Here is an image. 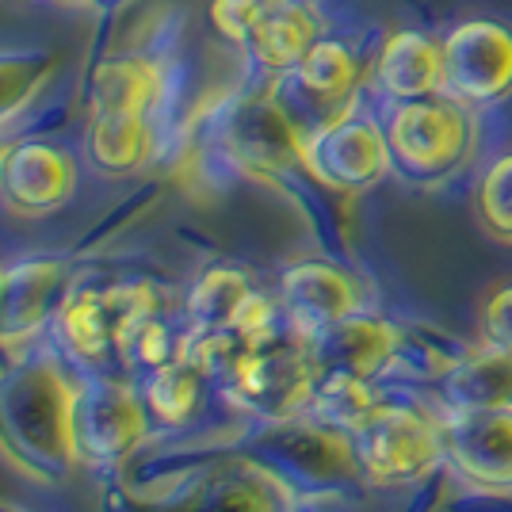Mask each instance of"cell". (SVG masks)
<instances>
[{
    "label": "cell",
    "instance_id": "cell-1",
    "mask_svg": "<svg viewBox=\"0 0 512 512\" xmlns=\"http://www.w3.org/2000/svg\"><path fill=\"white\" fill-rule=\"evenodd\" d=\"M73 386L54 363H23L0 375V448L35 478H62L77 463L69 432Z\"/></svg>",
    "mask_w": 512,
    "mask_h": 512
},
{
    "label": "cell",
    "instance_id": "cell-2",
    "mask_svg": "<svg viewBox=\"0 0 512 512\" xmlns=\"http://www.w3.org/2000/svg\"><path fill=\"white\" fill-rule=\"evenodd\" d=\"M390 165L413 184H444L467 169L478 146L474 107L448 92L421 100H386L383 111Z\"/></svg>",
    "mask_w": 512,
    "mask_h": 512
},
{
    "label": "cell",
    "instance_id": "cell-3",
    "mask_svg": "<svg viewBox=\"0 0 512 512\" xmlns=\"http://www.w3.org/2000/svg\"><path fill=\"white\" fill-rule=\"evenodd\" d=\"M314 383L318 363L310 356V341L291 329V337L268 333L264 341H256V348L237 367L234 383L226 386V398L268 421H287L291 413L306 409Z\"/></svg>",
    "mask_w": 512,
    "mask_h": 512
},
{
    "label": "cell",
    "instance_id": "cell-4",
    "mask_svg": "<svg viewBox=\"0 0 512 512\" xmlns=\"http://www.w3.org/2000/svg\"><path fill=\"white\" fill-rule=\"evenodd\" d=\"M302 169L329 192H367L383 180L390 165L386 130L375 115L344 111L302 134Z\"/></svg>",
    "mask_w": 512,
    "mask_h": 512
},
{
    "label": "cell",
    "instance_id": "cell-5",
    "mask_svg": "<svg viewBox=\"0 0 512 512\" xmlns=\"http://www.w3.org/2000/svg\"><path fill=\"white\" fill-rule=\"evenodd\" d=\"M363 478L375 486H406L425 478L444 459L440 425L417 406H379V413L352 436Z\"/></svg>",
    "mask_w": 512,
    "mask_h": 512
},
{
    "label": "cell",
    "instance_id": "cell-6",
    "mask_svg": "<svg viewBox=\"0 0 512 512\" xmlns=\"http://www.w3.org/2000/svg\"><path fill=\"white\" fill-rule=\"evenodd\" d=\"M444 92L474 111L512 96V23L470 16L444 35Z\"/></svg>",
    "mask_w": 512,
    "mask_h": 512
},
{
    "label": "cell",
    "instance_id": "cell-7",
    "mask_svg": "<svg viewBox=\"0 0 512 512\" xmlns=\"http://www.w3.org/2000/svg\"><path fill=\"white\" fill-rule=\"evenodd\" d=\"M69 432H73L77 463L111 467L142 440L146 409L138 402L134 386L115 383V379H85L73 386Z\"/></svg>",
    "mask_w": 512,
    "mask_h": 512
},
{
    "label": "cell",
    "instance_id": "cell-8",
    "mask_svg": "<svg viewBox=\"0 0 512 512\" xmlns=\"http://www.w3.org/2000/svg\"><path fill=\"white\" fill-rule=\"evenodd\" d=\"M444 455L482 490H512V409L448 413L440 421Z\"/></svg>",
    "mask_w": 512,
    "mask_h": 512
},
{
    "label": "cell",
    "instance_id": "cell-9",
    "mask_svg": "<svg viewBox=\"0 0 512 512\" xmlns=\"http://www.w3.org/2000/svg\"><path fill=\"white\" fill-rule=\"evenodd\" d=\"M287 81L295 88V100L310 111V119H306V134H310L314 127L356 107L363 62L344 39L321 35L318 43L299 58V65L287 73Z\"/></svg>",
    "mask_w": 512,
    "mask_h": 512
},
{
    "label": "cell",
    "instance_id": "cell-10",
    "mask_svg": "<svg viewBox=\"0 0 512 512\" xmlns=\"http://www.w3.org/2000/svg\"><path fill=\"white\" fill-rule=\"evenodd\" d=\"M142 318H153V291L146 283L77 291L62 306V333L77 356L96 360L107 344H119V337Z\"/></svg>",
    "mask_w": 512,
    "mask_h": 512
},
{
    "label": "cell",
    "instance_id": "cell-11",
    "mask_svg": "<svg viewBox=\"0 0 512 512\" xmlns=\"http://www.w3.org/2000/svg\"><path fill=\"white\" fill-rule=\"evenodd\" d=\"M279 302L287 310L291 329L302 337H314L321 329L337 325L341 318L360 310L356 279L341 272L329 260H302L287 268L279 279Z\"/></svg>",
    "mask_w": 512,
    "mask_h": 512
},
{
    "label": "cell",
    "instance_id": "cell-12",
    "mask_svg": "<svg viewBox=\"0 0 512 512\" xmlns=\"http://www.w3.org/2000/svg\"><path fill=\"white\" fill-rule=\"evenodd\" d=\"M371 77L383 100H421L444 92V39L421 27L390 31L375 54Z\"/></svg>",
    "mask_w": 512,
    "mask_h": 512
},
{
    "label": "cell",
    "instance_id": "cell-13",
    "mask_svg": "<svg viewBox=\"0 0 512 512\" xmlns=\"http://www.w3.org/2000/svg\"><path fill=\"white\" fill-rule=\"evenodd\" d=\"M310 341V356L321 371H348V375H363V379H375L383 375L394 352H398V341H402V329L390 325L386 318H375V314H348L337 325L321 329Z\"/></svg>",
    "mask_w": 512,
    "mask_h": 512
},
{
    "label": "cell",
    "instance_id": "cell-14",
    "mask_svg": "<svg viewBox=\"0 0 512 512\" xmlns=\"http://www.w3.org/2000/svg\"><path fill=\"white\" fill-rule=\"evenodd\" d=\"M291 490L256 463H222L195 478L180 512H287Z\"/></svg>",
    "mask_w": 512,
    "mask_h": 512
},
{
    "label": "cell",
    "instance_id": "cell-15",
    "mask_svg": "<svg viewBox=\"0 0 512 512\" xmlns=\"http://www.w3.org/2000/svg\"><path fill=\"white\" fill-rule=\"evenodd\" d=\"M325 35V20L310 0H264L245 50L268 73H291L299 58Z\"/></svg>",
    "mask_w": 512,
    "mask_h": 512
},
{
    "label": "cell",
    "instance_id": "cell-16",
    "mask_svg": "<svg viewBox=\"0 0 512 512\" xmlns=\"http://www.w3.org/2000/svg\"><path fill=\"white\" fill-rule=\"evenodd\" d=\"M0 184L12 207L27 214H43L58 207L73 192V165L62 150L43 146V142H27L4 153L0 161Z\"/></svg>",
    "mask_w": 512,
    "mask_h": 512
},
{
    "label": "cell",
    "instance_id": "cell-17",
    "mask_svg": "<svg viewBox=\"0 0 512 512\" xmlns=\"http://www.w3.org/2000/svg\"><path fill=\"white\" fill-rule=\"evenodd\" d=\"M62 295V268L31 260L12 272H4L0 283V344H23L31 341L46 325L50 310L58 306Z\"/></svg>",
    "mask_w": 512,
    "mask_h": 512
},
{
    "label": "cell",
    "instance_id": "cell-18",
    "mask_svg": "<svg viewBox=\"0 0 512 512\" xmlns=\"http://www.w3.org/2000/svg\"><path fill=\"white\" fill-rule=\"evenodd\" d=\"M440 398L448 413L512 409V352L493 344L463 352L459 363L440 379Z\"/></svg>",
    "mask_w": 512,
    "mask_h": 512
},
{
    "label": "cell",
    "instance_id": "cell-19",
    "mask_svg": "<svg viewBox=\"0 0 512 512\" xmlns=\"http://www.w3.org/2000/svg\"><path fill=\"white\" fill-rule=\"evenodd\" d=\"M276 455L295 467L314 486H337V482H356L363 470L356 459V444L348 432H337L329 425H302L291 428L283 436V444L276 448Z\"/></svg>",
    "mask_w": 512,
    "mask_h": 512
},
{
    "label": "cell",
    "instance_id": "cell-20",
    "mask_svg": "<svg viewBox=\"0 0 512 512\" xmlns=\"http://www.w3.org/2000/svg\"><path fill=\"white\" fill-rule=\"evenodd\" d=\"M379 406L383 402H379L371 379L348 375V371H321L314 390H310V402H306L310 417L318 425H329L337 432H348V436H356L379 413Z\"/></svg>",
    "mask_w": 512,
    "mask_h": 512
},
{
    "label": "cell",
    "instance_id": "cell-21",
    "mask_svg": "<svg viewBox=\"0 0 512 512\" xmlns=\"http://www.w3.org/2000/svg\"><path fill=\"white\" fill-rule=\"evenodd\" d=\"M153 150L142 111H96L88 130V157L104 172H134Z\"/></svg>",
    "mask_w": 512,
    "mask_h": 512
},
{
    "label": "cell",
    "instance_id": "cell-22",
    "mask_svg": "<svg viewBox=\"0 0 512 512\" xmlns=\"http://www.w3.org/2000/svg\"><path fill=\"white\" fill-rule=\"evenodd\" d=\"M161 92V69L146 58H111L92 69V104L96 111H142Z\"/></svg>",
    "mask_w": 512,
    "mask_h": 512
},
{
    "label": "cell",
    "instance_id": "cell-23",
    "mask_svg": "<svg viewBox=\"0 0 512 512\" xmlns=\"http://www.w3.org/2000/svg\"><path fill=\"white\" fill-rule=\"evenodd\" d=\"M253 295L249 279L234 268H214L195 283L192 299H188V318L195 333H218V329H234L237 314L245 310V302Z\"/></svg>",
    "mask_w": 512,
    "mask_h": 512
},
{
    "label": "cell",
    "instance_id": "cell-24",
    "mask_svg": "<svg viewBox=\"0 0 512 512\" xmlns=\"http://www.w3.org/2000/svg\"><path fill=\"white\" fill-rule=\"evenodd\" d=\"M199 383H203V371L195 367L188 356L169 360L150 371V383H146V406L165 421V425H180L188 421L199 406Z\"/></svg>",
    "mask_w": 512,
    "mask_h": 512
},
{
    "label": "cell",
    "instance_id": "cell-25",
    "mask_svg": "<svg viewBox=\"0 0 512 512\" xmlns=\"http://www.w3.org/2000/svg\"><path fill=\"white\" fill-rule=\"evenodd\" d=\"M474 211L493 241L512 245V150L497 153L482 169L478 192H474Z\"/></svg>",
    "mask_w": 512,
    "mask_h": 512
},
{
    "label": "cell",
    "instance_id": "cell-26",
    "mask_svg": "<svg viewBox=\"0 0 512 512\" xmlns=\"http://www.w3.org/2000/svg\"><path fill=\"white\" fill-rule=\"evenodd\" d=\"M119 348L127 352V360L146 363L150 371L153 367H161V363H169V360H180V356L188 352V344H176L169 329L153 318H142L138 325H130L127 333L119 337Z\"/></svg>",
    "mask_w": 512,
    "mask_h": 512
},
{
    "label": "cell",
    "instance_id": "cell-27",
    "mask_svg": "<svg viewBox=\"0 0 512 512\" xmlns=\"http://www.w3.org/2000/svg\"><path fill=\"white\" fill-rule=\"evenodd\" d=\"M264 0H211V23L214 31L230 43L245 46L249 31H253L256 16H260Z\"/></svg>",
    "mask_w": 512,
    "mask_h": 512
},
{
    "label": "cell",
    "instance_id": "cell-28",
    "mask_svg": "<svg viewBox=\"0 0 512 512\" xmlns=\"http://www.w3.org/2000/svg\"><path fill=\"white\" fill-rule=\"evenodd\" d=\"M482 337L493 348L512 352V283H501L486 295L482 306Z\"/></svg>",
    "mask_w": 512,
    "mask_h": 512
},
{
    "label": "cell",
    "instance_id": "cell-29",
    "mask_svg": "<svg viewBox=\"0 0 512 512\" xmlns=\"http://www.w3.org/2000/svg\"><path fill=\"white\" fill-rule=\"evenodd\" d=\"M0 283H4V272H0Z\"/></svg>",
    "mask_w": 512,
    "mask_h": 512
},
{
    "label": "cell",
    "instance_id": "cell-30",
    "mask_svg": "<svg viewBox=\"0 0 512 512\" xmlns=\"http://www.w3.org/2000/svg\"><path fill=\"white\" fill-rule=\"evenodd\" d=\"M0 512H8V509H0ZM12 512H16V509H12Z\"/></svg>",
    "mask_w": 512,
    "mask_h": 512
}]
</instances>
